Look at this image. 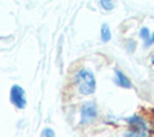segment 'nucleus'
<instances>
[{
	"mask_svg": "<svg viewBox=\"0 0 154 137\" xmlns=\"http://www.w3.org/2000/svg\"><path fill=\"white\" fill-rule=\"evenodd\" d=\"M125 137H150V131H141V130H129Z\"/></svg>",
	"mask_w": 154,
	"mask_h": 137,
	"instance_id": "nucleus-7",
	"label": "nucleus"
},
{
	"mask_svg": "<svg viewBox=\"0 0 154 137\" xmlns=\"http://www.w3.org/2000/svg\"><path fill=\"white\" fill-rule=\"evenodd\" d=\"M114 82L117 85L122 87V88H125V89H130L132 87L130 79L126 77L125 73H123L120 70H114Z\"/></svg>",
	"mask_w": 154,
	"mask_h": 137,
	"instance_id": "nucleus-5",
	"label": "nucleus"
},
{
	"mask_svg": "<svg viewBox=\"0 0 154 137\" xmlns=\"http://www.w3.org/2000/svg\"><path fill=\"white\" fill-rule=\"evenodd\" d=\"M97 117V106L94 101H87L81 107V124L87 125L95 120Z\"/></svg>",
	"mask_w": 154,
	"mask_h": 137,
	"instance_id": "nucleus-2",
	"label": "nucleus"
},
{
	"mask_svg": "<svg viewBox=\"0 0 154 137\" xmlns=\"http://www.w3.org/2000/svg\"><path fill=\"white\" fill-rule=\"evenodd\" d=\"M100 5H101V7H102L103 10H106V11H111V10H113L114 6H116L112 0H101V1H100Z\"/></svg>",
	"mask_w": 154,
	"mask_h": 137,
	"instance_id": "nucleus-9",
	"label": "nucleus"
},
{
	"mask_svg": "<svg viewBox=\"0 0 154 137\" xmlns=\"http://www.w3.org/2000/svg\"><path fill=\"white\" fill-rule=\"evenodd\" d=\"M10 100L11 102L19 109L25 108L26 106V97H25V91L20 85H12L10 90Z\"/></svg>",
	"mask_w": 154,
	"mask_h": 137,
	"instance_id": "nucleus-3",
	"label": "nucleus"
},
{
	"mask_svg": "<svg viewBox=\"0 0 154 137\" xmlns=\"http://www.w3.org/2000/svg\"><path fill=\"white\" fill-rule=\"evenodd\" d=\"M140 37L143 40L144 43L149 40V37H150V31H149V29H148L147 26H142V28H141V30H140Z\"/></svg>",
	"mask_w": 154,
	"mask_h": 137,
	"instance_id": "nucleus-8",
	"label": "nucleus"
},
{
	"mask_svg": "<svg viewBox=\"0 0 154 137\" xmlns=\"http://www.w3.org/2000/svg\"><path fill=\"white\" fill-rule=\"evenodd\" d=\"M100 37H101V41L103 43L108 42L112 37V32H111V29L108 26L107 23H102L101 24V28H100Z\"/></svg>",
	"mask_w": 154,
	"mask_h": 137,
	"instance_id": "nucleus-6",
	"label": "nucleus"
},
{
	"mask_svg": "<svg viewBox=\"0 0 154 137\" xmlns=\"http://www.w3.org/2000/svg\"><path fill=\"white\" fill-rule=\"evenodd\" d=\"M72 83H73L75 88L77 89V91L84 96L93 95L96 90L95 76H94L93 71L87 67H82L75 72Z\"/></svg>",
	"mask_w": 154,
	"mask_h": 137,
	"instance_id": "nucleus-1",
	"label": "nucleus"
},
{
	"mask_svg": "<svg viewBox=\"0 0 154 137\" xmlns=\"http://www.w3.org/2000/svg\"><path fill=\"white\" fill-rule=\"evenodd\" d=\"M43 136L45 137H55V133H54V131L52 129L47 127V129L43 130Z\"/></svg>",
	"mask_w": 154,
	"mask_h": 137,
	"instance_id": "nucleus-10",
	"label": "nucleus"
},
{
	"mask_svg": "<svg viewBox=\"0 0 154 137\" xmlns=\"http://www.w3.org/2000/svg\"><path fill=\"white\" fill-rule=\"evenodd\" d=\"M150 60H152V64H153V66H154V55L152 56V59H150Z\"/></svg>",
	"mask_w": 154,
	"mask_h": 137,
	"instance_id": "nucleus-12",
	"label": "nucleus"
},
{
	"mask_svg": "<svg viewBox=\"0 0 154 137\" xmlns=\"http://www.w3.org/2000/svg\"><path fill=\"white\" fill-rule=\"evenodd\" d=\"M153 43H154V31L150 32V37H149V40L144 43V46H146V47H150Z\"/></svg>",
	"mask_w": 154,
	"mask_h": 137,
	"instance_id": "nucleus-11",
	"label": "nucleus"
},
{
	"mask_svg": "<svg viewBox=\"0 0 154 137\" xmlns=\"http://www.w3.org/2000/svg\"><path fill=\"white\" fill-rule=\"evenodd\" d=\"M128 125L130 126V130H141V131H150L148 121L138 114H134L126 119Z\"/></svg>",
	"mask_w": 154,
	"mask_h": 137,
	"instance_id": "nucleus-4",
	"label": "nucleus"
}]
</instances>
